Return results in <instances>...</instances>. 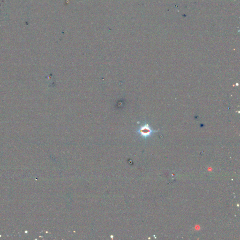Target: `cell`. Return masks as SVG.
I'll list each match as a JSON object with an SVG mask.
<instances>
[{
  "label": "cell",
  "instance_id": "obj_1",
  "mask_svg": "<svg viewBox=\"0 0 240 240\" xmlns=\"http://www.w3.org/2000/svg\"><path fill=\"white\" fill-rule=\"evenodd\" d=\"M158 131H155L153 130L148 124L146 123L145 125L141 126L138 131V133L143 138H146L149 137H151L152 134L154 132Z\"/></svg>",
  "mask_w": 240,
  "mask_h": 240
}]
</instances>
